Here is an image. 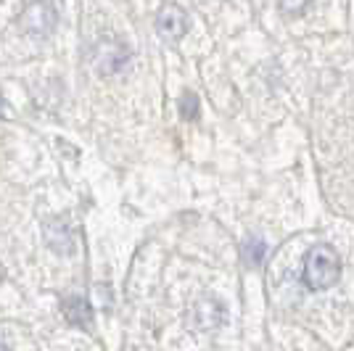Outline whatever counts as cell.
I'll use <instances>...</instances> for the list:
<instances>
[{"label":"cell","instance_id":"cell-8","mask_svg":"<svg viewBox=\"0 0 354 351\" xmlns=\"http://www.w3.org/2000/svg\"><path fill=\"white\" fill-rule=\"evenodd\" d=\"M241 254H243V262L249 264V267H262L267 256V243L262 238H249V240L243 243Z\"/></svg>","mask_w":354,"mask_h":351},{"label":"cell","instance_id":"cell-6","mask_svg":"<svg viewBox=\"0 0 354 351\" xmlns=\"http://www.w3.org/2000/svg\"><path fill=\"white\" fill-rule=\"evenodd\" d=\"M43 238L48 249L56 254H72L74 251V230L64 217H53L43 225Z\"/></svg>","mask_w":354,"mask_h":351},{"label":"cell","instance_id":"cell-10","mask_svg":"<svg viewBox=\"0 0 354 351\" xmlns=\"http://www.w3.org/2000/svg\"><path fill=\"white\" fill-rule=\"evenodd\" d=\"M312 0H278L281 11L286 16H296V14H304V8L310 6Z\"/></svg>","mask_w":354,"mask_h":351},{"label":"cell","instance_id":"cell-1","mask_svg":"<svg viewBox=\"0 0 354 351\" xmlns=\"http://www.w3.org/2000/svg\"><path fill=\"white\" fill-rule=\"evenodd\" d=\"M341 278V259L333 246L328 243H317L307 251L304 256V272L301 280L310 291H328L333 288Z\"/></svg>","mask_w":354,"mask_h":351},{"label":"cell","instance_id":"cell-7","mask_svg":"<svg viewBox=\"0 0 354 351\" xmlns=\"http://www.w3.org/2000/svg\"><path fill=\"white\" fill-rule=\"evenodd\" d=\"M64 317L74 328H82V330H93V307H90L85 298L72 296L64 301Z\"/></svg>","mask_w":354,"mask_h":351},{"label":"cell","instance_id":"cell-4","mask_svg":"<svg viewBox=\"0 0 354 351\" xmlns=\"http://www.w3.org/2000/svg\"><path fill=\"white\" fill-rule=\"evenodd\" d=\"M188 14L175 6V3H167L159 8V14H156V32H159V37H162L164 43L175 45L180 43L185 35H188Z\"/></svg>","mask_w":354,"mask_h":351},{"label":"cell","instance_id":"cell-3","mask_svg":"<svg viewBox=\"0 0 354 351\" xmlns=\"http://www.w3.org/2000/svg\"><path fill=\"white\" fill-rule=\"evenodd\" d=\"M133 61V53L124 43H119L114 37H106L93 48V66L101 77H114V74L124 72Z\"/></svg>","mask_w":354,"mask_h":351},{"label":"cell","instance_id":"cell-9","mask_svg":"<svg viewBox=\"0 0 354 351\" xmlns=\"http://www.w3.org/2000/svg\"><path fill=\"white\" fill-rule=\"evenodd\" d=\"M180 117L185 119V122H196L198 119V111H201V103H198V95L196 93H183V98H180Z\"/></svg>","mask_w":354,"mask_h":351},{"label":"cell","instance_id":"cell-11","mask_svg":"<svg viewBox=\"0 0 354 351\" xmlns=\"http://www.w3.org/2000/svg\"><path fill=\"white\" fill-rule=\"evenodd\" d=\"M0 117H11V108H8V106H6V101H3V98H0Z\"/></svg>","mask_w":354,"mask_h":351},{"label":"cell","instance_id":"cell-2","mask_svg":"<svg viewBox=\"0 0 354 351\" xmlns=\"http://www.w3.org/2000/svg\"><path fill=\"white\" fill-rule=\"evenodd\" d=\"M16 21L30 37H48L59 24V11L53 8L50 0H27Z\"/></svg>","mask_w":354,"mask_h":351},{"label":"cell","instance_id":"cell-5","mask_svg":"<svg viewBox=\"0 0 354 351\" xmlns=\"http://www.w3.org/2000/svg\"><path fill=\"white\" fill-rule=\"evenodd\" d=\"M227 320V312L222 307L217 298H198L196 307H193V325L196 330L201 333H214L220 330L222 325Z\"/></svg>","mask_w":354,"mask_h":351},{"label":"cell","instance_id":"cell-12","mask_svg":"<svg viewBox=\"0 0 354 351\" xmlns=\"http://www.w3.org/2000/svg\"><path fill=\"white\" fill-rule=\"evenodd\" d=\"M0 351H11V349H8V346H6V343H0Z\"/></svg>","mask_w":354,"mask_h":351}]
</instances>
